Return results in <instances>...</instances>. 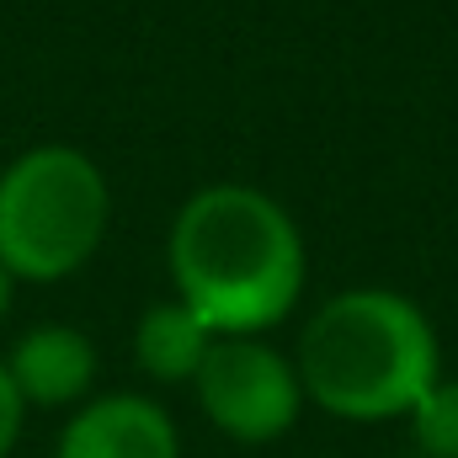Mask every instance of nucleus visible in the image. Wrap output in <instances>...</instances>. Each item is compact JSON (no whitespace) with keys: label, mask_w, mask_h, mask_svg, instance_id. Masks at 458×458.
Returning <instances> with one entry per match:
<instances>
[{"label":"nucleus","mask_w":458,"mask_h":458,"mask_svg":"<svg viewBox=\"0 0 458 458\" xmlns=\"http://www.w3.org/2000/svg\"><path fill=\"white\" fill-rule=\"evenodd\" d=\"M21 427H27V400L16 394V384L0 362V458H11V448L21 443Z\"/></svg>","instance_id":"obj_9"},{"label":"nucleus","mask_w":458,"mask_h":458,"mask_svg":"<svg viewBox=\"0 0 458 458\" xmlns=\"http://www.w3.org/2000/svg\"><path fill=\"white\" fill-rule=\"evenodd\" d=\"M54 458H182V432L160 400L113 389L70 411Z\"/></svg>","instance_id":"obj_5"},{"label":"nucleus","mask_w":458,"mask_h":458,"mask_svg":"<svg viewBox=\"0 0 458 458\" xmlns=\"http://www.w3.org/2000/svg\"><path fill=\"white\" fill-rule=\"evenodd\" d=\"M0 362L16 384V394L27 400V411H75L81 400H91L97 368H102L97 342L64 320H43V326L21 331Z\"/></svg>","instance_id":"obj_6"},{"label":"nucleus","mask_w":458,"mask_h":458,"mask_svg":"<svg viewBox=\"0 0 458 458\" xmlns=\"http://www.w3.org/2000/svg\"><path fill=\"white\" fill-rule=\"evenodd\" d=\"M113 187L75 144H32L0 165V261L16 283H64L107 240Z\"/></svg>","instance_id":"obj_3"},{"label":"nucleus","mask_w":458,"mask_h":458,"mask_svg":"<svg viewBox=\"0 0 458 458\" xmlns=\"http://www.w3.org/2000/svg\"><path fill=\"white\" fill-rule=\"evenodd\" d=\"M293 368L304 400L336 421H405L443 378V342L400 288H342L304 320Z\"/></svg>","instance_id":"obj_2"},{"label":"nucleus","mask_w":458,"mask_h":458,"mask_svg":"<svg viewBox=\"0 0 458 458\" xmlns=\"http://www.w3.org/2000/svg\"><path fill=\"white\" fill-rule=\"evenodd\" d=\"M165 267L176 299L214 336H267L299 310L310 250L304 229L272 192L208 182L176 208Z\"/></svg>","instance_id":"obj_1"},{"label":"nucleus","mask_w":458,"mask_h":458,"mask_svg":"<svg viewBox=\"0 0 458 458\" xmlns=\"http://www.w3.org/2000/svg\"><path fill=\"white\" fill-rule=\"evenodd\" d=\"M192 394L208 427L240 448H267L288 437L310 405L293 352L272 346L267 336H214Z\"/></svg>","instance_id":"obj_4"},{"label":"nucleus","mask_w":458,"mask_h":458,"mask_svg":"<svg viewBox=\"0 0 458 458\" xmlns=\"http://www.w3.org/2000/svg\"><path fill=\"white\" fill-rule=\"evenodd\" d=\"M416 448L432 458H458V378H437L405 416Z\"/></svg>","instance_id":"obj_8"},{"label":"nucleus","mask_w":458,"mask_h":458,"mask_svg":"<svg viewBox=\"0 0 458 458\" xmlns=\"http://www.w3.org/2000/svg\"><path fill=\"white\" fill-rule=\"evenodd\" d=\"M208 346H214V331H208L182 299L149 304V310L139 315V326H133V362H139V373L155 378V384H187V389H192V378H198Z\"/></svg>","instance_id":"obj_7"},{"label":"nucleus","mask_w":458,"mask_h":458,"mask_svg":"<svg viewBox=\"0 0 458 458\" xmlns=\"http://www.w3.org/2000/svg\"><path fill=\"white\" fill-rule=\"evenodd\" d=\"M11 299H16V277H11L5 261H0V326H5V315H11Z\"/></svg>","instance_id":"obj_10"}]
</instances>
